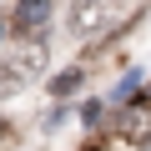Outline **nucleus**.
Returning a JSON list of instances; mask_svg holds the SVG:
<instances>
[{
	"label": "nucleus",
	"mask_w": 151,
	"mask_h": 151,
	"mask_svg": "<svg viewBox=\"0 0 151 151\" xmlns=\"http://www.w3.org/2000/svg\"><path fill=\"white\" fill-rule=\"evenodd\" d=\"M40 70H45V45H40V40H35V45L10 50L5 60H0V101H5V96H20Z\"/></svg>",
	"instance_id": "f257e3e1"
},
{
	"label": "nucleus",
	"mask_w": 151,
	"mask_h": 151,
	"mask_svg": "<svg viewBox=\"0 0 151 151\" xmlns=\"http://www.w3.org/2000/svg\"><path fill=\"white\" fill-rule=\"evenodd\" d=\"M116 136H121L126 146H151V96H141V101H131V106L121 111Z\"/></svg>",
	"instance_id": "f03ea898"
},
{
	"label": "nucleus",
	"mask_w": 151,
	"mask_h": 151,
	"mask_svg": "<svg viewBox=\"0 0 151 151\" xmlns=\"http://www.w3.org/2000/svg\"><path fill=\"white\" fill-rule=\"evenodd\" d=\"M45 25H50V5H45V0H30V5H15L10 10V35H20L30 45L45 35Z\"/></svg>",
	"instance_id": "7ed1b4c3"
},
{
	"label": "nucleus",
	"mask_w": 151,
	"mask_h": 151,
	"mask_svg": "<svg viewBox=\"0 0 151 151\" xmlns=\"http://www.w3.org/2000/svg\"><path fill=\"white\" fill-rule=\"evenodd\" d=\"M111 20H121L116 5H70V25H76V35H101Z\"/></svg>",
	"instance_id": "20e7f679"
},
{
	"label": "nucleus",
	"mask_w": 151,
	"mask_h": 151,
	"mask_svg": "<svg viewBox=\"0 0 151 151\" xmlns=\"http://www.w3.org/2000/svg\"><path fill=\"white\" fill-rule=\"evenodd\" d=\"M81 81H86L81 65H70V70H60L55 81H50V91H55V96H70V91H81Z\"/></svg>",
	"instance_id": "39448f33"
},
{
	"label": "nucleus",
	"mask_w": 151,
	"mask_h": 151,
	"mask_svg": "<svg viewBox=\"0 0 151 151\" xmlns=\"http://www.w3.org/2000/svg\"><path fill=\"white\" fill-rule=\"evenodd\" d=\"M15 141V131H10V121H0V146H10Z\"/></svg>",
	"instance_id": "423d86ee"
}]
</instances>
